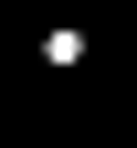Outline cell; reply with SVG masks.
Segmentation results:
<instances>
[{
  "label": "cell",
  "instance_id": "cell-1",
  "mask_svg": "<svg viewBox=\"0 0 137 148\" xmlns=\"http://www.w3.org/2000/svg\"><path fill=\"white\" fill-rule=\"evenodd\" d=\"M32 53H42L53 74H85V64H95V32H85V21H42V42H32Z\"/></svg>",
  "mask_w": 137,
  "mask_h": 148
}]
</instances>
